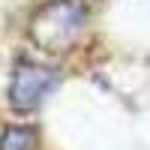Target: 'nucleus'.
Wrapping results in <instances>:
<instances>
[{"label":"nucleus","instance_id":"nucleus-3","mask_svg":"<svg viewBox=\"0 0 150 150\" xmlns=\"http://www.w3.org/2000/svg\"><path fill=\"white\" fill-rule=\"evenodd\" d=\"M39 135L27 123H6L0 129V150H36Z\"/></svg>","mask_w":150,"mask_h":150},{"label":"nucleus","instance_id":"nucleus-1","mask_svg":"<svg viewBox=\"0 0 150 150\" xmlns=\"http://www.w3.org/2000/svg\"><path fill=\"white\" fill-rule=\"evenodd\" d=\"M87 27V9L81 0H48L30 15L27 33L39 51L60 57L78 45Z\"/></svg>","mask_w":150,"mask_h":150},{"label":"nucleus","instance_id":"nucleus-2","mask_svg":"<svg viewBox=\"0 0 150 150\" xmlns=\"http://www.w3.org/2000/svg\"><path fill=\"white\" fill-rule=\"evenodd\" d=\"M54 87H57V69L54 66L30 60V57H21L12 66V75H9L6 102L18 114H30V111H36L48 99V93Z\"/></svg>","mask_w":150,"mask_h":150}]
</instances>
